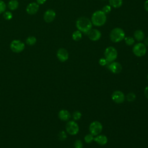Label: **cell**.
I'll return each mask as SVG.
<instances>
[{
  "label": "cell",
  "instance_id": "obj_13",
  "mask_svg": "<svg viewBox=\"0 0 148 148\" xmlns=\"http://www.w3.org/2000/svg\"><path fill=\"white\" fill-rule=\"evenodd\" d=\"M56 12L53 10L48 9L45 12L43 18L46 23H49L52 22L56 18Z\"/></svg>",
  "mask_w": 148,
  "mask_h": 148
},
{
  "label": "cell",
  "instance_id": "obj_26",
  "mask_svg": "<svg viewBox=\"0 0 148 148\" xmlns=\"http://www.w3.org/2000/svg\"><path fill=\"white\" fill-rule=\"evenodd\" d=\"M72 117L75 120H79L82 117V113L79 111H75L73 113Z\"/></svg>",
  "mask_w": 148,
  "mask_h": 148
},
{
  "label": "cell",
  "instance_id": "obj_37",
  "mask_svg": "<svg viewBox=\"0 0 148 148\" xmlns=\"http://www.w3.org/2000/svg\"><path fill=\"white\" fill-rule=\"evenodd\" d=\"M102 1H105V0H102Z\"/></svg>",
  "mask_w": 148,
  "mask_h": 148
},
{
  "label": "cell",
  "instance_id": "obj_28",
  "mask_svg": "<svg viewBox=\"0 0 148 148\" xmlns=\"http://www.w3.org/2000/svg\"><path fill=\"white\" fill-rule=\"evenodd\" d=\"M59 139L61 140H64L66 138V134L64 131H61L58 134Z\"/></svg>",
  "mask_w": 148,
  "mask_h": 148
},
{
  "label": "cell",
  "instance_id": "obj_18",
  "mask_svg": "<svg viewBox=\"0 0 148 148\" xmlns=\"http://www.w3.org/2000/svg\"><path fill=\"white\" fill-rule=\"evenodd\" d=\"M18 2L17 0H10L8 3V8L11 10H15L18 7Z\"/></svg>",
  "mask_w": 148,
  "mask_h": 148
},
{
  "label": "cell",
  "instance_id": "obj_27",
  "mask_svg": "<svg viewBox=\"0 0 148 148\" xmlns=\"http://www.w3.org/2000/svg\"><path fill=\"white\" fill-rule=\"evenodd\" d=\"M6 8V5L5 4V3L2 1L0 0V14L3 13Z\"/></svg>",
  "mask_w": 148,
  "mask_h": 148
},
{
  "label": "cell",
  "instance_id": "obj_24",
  "mask_svg": "<svg viewBox=\"0 0 148 148\" xmlns=\"http://www.w3.org/2000/svg\"><path fill=\"white\" fill-rule=\"evenodd\" d=\"M3 16L4 18L6 20H10L13 17L12 13L9 11H6V12H4L3 14Z\"/></svg>",
  "mask_w": 148,
  "mask_h": 148
},
{
  "label": "cell",
  "instance_id": "obj_8",
  "mask_svg": "<svg viewBox=\"0 0 148 148\" xmlns=\"http://www.w3.org/2000/svg\"><path fill=\"white\" fill-rule=\"evenodd\" d=\"M66 131L71 135H75L79 132V128L77 124L74 121H69L66 124Z\"/></svg>",
  "mask_w": 148,
  "mask_h": 148
},
{
  "label": "cell",
  "instance_id": "obj_12",
  "mask_svg": "<svg viewBox=\"0 0 148 148\" xmlns=\"http://www.w3.org/2000/svg\"><path fill=\"white\" fill-rule=\"evenodd\" d=\"M39 8V4L36 2H31L29 3L26 8V12L30 15L35 14L37 13Z\"/></svg>",
  "mask_w": 148,
  "mask_h": 148
},
{
  "label": "cell",
  "instance_id": "obj_2",
  "mask_svg": "<svg viewBox=\"0 0 148 148\" xmlns=\"http://www.w3.org/2000/svg\"><path fill=\"white\" fill-rule=\"evenodd\" d=\"M91 21L92 24L95 26H102L106 23V14L102 10H97L92 14Z\"/></svg>",
  "mask_w": 148,
  "mask_h": 148
},
{
  "label": "cell",
  "instance_id": "obj_4",
  "mask_svg": "<svg viewBox=\"0 0 148 148\" xmlns=\"http://www.w3.org/2000/svg\"><path fill=\"white\" fill-rule=\"evenodd\" d=\"M104 55L106 60L108 61V62H112L117 58V51L114 47L109 46L105 49Z\"/></svg>",
  "mask_w": 148,
  "mask_h": 148
},
{
  "label": "cell",
  "instance_id": "obj_34",
  "mask_svg": "<svg viewBox=\"0 0 148 148\" xmlns=\"http://www.w3.org/2000/svg\"><path fill=\"white\" fill-rule=\"evenodd\" d=\"M46 1V0H36L37 3H38L39 5H42V4H43Z\"/></svg>",
  "mask_w": 148,
  "mask_h": 148
},
{
  "label": "cell",
  "instance_id": "obj_19",
  "mask_svg": "<svg viewBox=\"0 0 148 148\" xmlns=\"http://www.w3.org/2000/svg\"><path fill=\"white\" fill-rule=\"evenodd\" d=\"M109 5L115 8H120L123 4V0H109Z\"/></svg>",
  "mask_w": 148,
  "mask_h": 148
},
{
  "label": "cell",
  "instance_id": "obj_23",
  "mask_svg": "<svg viewBox=\"0 0 148 148\" xmlns=\"http://www.w3.org/2000/svg\"><path fill=\"white\" fill-rule=\"evenodd\" d=\"M94 136L91 134H88L87 135H86L84 136V141L87 143H91L92 140H94Z\"/></svg>",
  "mask_w": 148,
  "mask_h": 148
},
{
  "label": "cell",
  "instance_id": "obj_6",
  "mask_svg": "<svg viewBox=\"0 0 148 148\" xmlns=\"http://www.w3.org/2000/svg\"><path fill=\"white\" fill-rule=\"evenodd\" d=\"M102 130V125L99 121H94L92 122L89 126L90 134L93 136H97L99 134Z\"/></svg>",
  "mask_w": 148,
  "mask_h": 148
},
{
  "label": "cell",
  "instance_id": "obj_16",
  "mask_svg": "<svg viewBox=\"0 0 148 148\" xmlns=\"http://www.w3.org/2000/svg\"><path fill=\"white\" fill-rule=\"evenodd\" d=\"M58 117L62 121H68L71 118V114L68 110L62 109L59 112Z\"/></svg>",
  "mask_w": 148,
  "mask_h": 148
},
{
  "label": "cell",
  "instance_id": "obj_9",
  "mask_svg": "<svg viewBox=\"0 0 148 148\" xmlns=\"http://www.w3.org/2000/svg\"><path fill=\"white\" fill-rule=\"evenodd\" d=\"M112 99L114 102L117 103H121L124 101L125 96L122 91L116 90L113 92L112 95Z\"/></svg>",
  "mask_w": 148,
  "mask_h": 148
},
{
  "label": "cell",
  "instance_id": "obj_30",
  "mask_svg": "<svg viewBox=\"0 0 148 148\" xmlns=\"http://www.w3.org/2000/svg\"><path fill=\"white\" fill-rule=\"evenodd\" d=\"M75 148H82L83 147V143L80 140H77L74 143Z\"/></svg>",
  "mask_w": 148,
  "mask_h": 148
},
{
  "label": "cell",
  "instance_id": "obj_10",
  "mask_svg": "<svg viewBox=\"0 0 148 148\" xmlns=\"http://www.w3.org/2000/svg\"><path fill=\"white\" fill-rule=\"evenodd\" d=\"M87 34L88 38L92 41H97L99 40L101 36L100 31L97 29H91Z\"/></svg>",
  "mask_w": 148,
  "mask_h": 148
},
{
  "label": "cell",
  "instance_id": "obj_29",
  "mask_svg": "<svg viewBox=\"0 0 148 148\" xmlns=\"http://www.w3.org/2000/svg\"><path fill=\"white\" fill-rule=\"evenodd\" d=\"M102 11H103L105 14H108L111 11V6L110 5H106L103 7Z\"/></svg>",
  "mask_w": 148,
  "mask_h": 148
},
{
  "label": "cell",
  "instance_id": "obj_15",
  "mask_svg": "<svg viewBox=\"0 0 148 148\" xmlns=\"http://www.w3.org/2000/svg\"><path fill=\"white\" fill-rule=\"evenodd\" d=\"M94 140L98 144L103 146L107 143L108 142V138L104 135H97L95 138H94Z\"/></svg>",
  "mask_w": 148,
  "mask_h": 148
},
{
  "label": "cell",
  "instance_id": "obj_3",
  "mask_svg": "<svg viewBox=\"0 0 148 148\" xmlns=\"http://www.w3.org/2000/svg\"><path fill=\"white\" fill-rule=\"evenodd\" d=\"M110 39L114 43L120 42L125 38V33L123 29L120 28H113L110 33Z\"/></svg>",
  "mask_w": 148,
  "mask_h": 148
},
{
  "label": "cell",
  "instance_id": "obj_33",
  "mask_svg": "<svg viewBox=\"0 0 148 148\" xmlns=\"http://www.w3.org/2000/svg\"><path fill=\"white\" fill-rule=\"evenodd\" d=\"M144 93H145V95L146 96V97L148 99V86L146 87L145 89V91H144Z\"/></svg>",
  "mask_w": 148,
  "mask_h": 148
},
{
  "label": "cell",
  "instance_id": "obj_36",
  "mask_svg": "<svg viewBox=\"0 0 148 148\" xmlns=\"http://www.w3.org/2000/svg\"><path fill=\"white\" fill-rule=\"evenodd\" d=\"M147 80H148V75H147Z\"/></svg>",
  "mask_w": 148,
  "mask_h": 148
},
{
  "label": "cell",
  "instance_id": "obj_22",
  "mask_svg": "<svg viewBox=\"0 0 148 148\" xmlns=\"http://www.w3.org/2000/svg\"><path fill=\"white\" fill-rule=\"evenodd\" d=\"M124 40H125V42L126 43V45H128V46H131L132 45L134 42H135V40L133 38L131 37V36H127L124 38Z\"/></svg>",
  "mask_w": 148,
  "mask_h": 148
},
{
  "label": "cell",
  "instance_id": "obj_11",
  "mask_svg": "<svg viewBox=\"0 0 148 148\" xmlns=\"http://www.w3.org/2000/svg\"><path fill=\"white\" fill-rule=\"evenodd\" d=\"M57 57L61 62H65L68 59L69 54L66 49L60 48L57 52Z\"/></svg>",
  "mask_w": 148,
  "mask_h": 148
},
{
  "label": "cell",
  "instance_id": "obj_20",
  "mask_svg": "<svg viewBox=\"0 0 148 148\" xmlns=\"http://www.w3.org/2000/svg\"><path fill=\"white\" fill-rule=\"evenodd\" d=\"M82 33L80 31L77 30V31H75L73 32L72 34V39L75 40V41H79L81 39H82Z\"/></svg>",
  "mask_w": 148,
  "mask_h": 148
},
{
  "label": "cell",
  "instance_id": "obj_31",
  "mask_svg": "<svg viewBox=\"0 0 148 148\" xmlns=\"http://www.w3.org/2000/svg\"><path fill=\"white\" fill-rule=\"evenodd\" d=\"M108 63H109V62H108V61L106 60L105 58H101L99 60V64L101 66H104V65L108 64Z\"/></svg>",
  "mask_w": 148,
  "mask_h": 148
},
{
  "label": "cell",
  "instance_id": "obj_25",
  "mask_svg": "<svg viewBox=\"0 0 148 148\" xmlns=\"http://www.w3.org/2000/svg\"><path fill=\"white\" fill-rule=\"evenodd\" d=\"M136 98V95L133 92H130L127 95V99L129 102L134 101Z\"/></svg>",
  "mask_w": 148,
  "mask_h": 148
},
{
  "label": "cell",
  "instance_id": "obj_32",
  "mask_svg": "<svg viewBox=\"0 0 148 148\" xmlns=\"http://www.w3.org/2000/svg\"><path fill=\"white\" fill-rule=\"evenodd\" d=\"M144 8L146 11L148 12V0L146 1V2L144 3Z\"/></svg>",
  "mask_w": 148,
  "mask_h": 148
},
{
  "label": "cell",
  "instance_id": "obj_17",
  "mask_svg": "<svg viewBox=\"0 0 148 148\" xmlns=\"http://www.w3.org/2000/svg\"><path fill=\"white\" fill-rule=\"evenodd\" d=\"M134 36L136 40L140 42L143 40L145 38V34L142 30H136L134 33Z\"/></svg>",
  "mask_w": 148,
  "mask_h": 148
},
{
  "label": "cell",
  "instance_id": "obj_7",
  "mask_svg": "<svg viewBox=\"0 0 148 148\" xmlns=\"http://www.w3.org/2000/svg\"><path fill=\"white\" fill-rule=\"evenodd\" d=\"M10 47L13 52L18 53L23 51L25 48V45L21 40L16 39L13 40L11 42L10 45Z\"/></svg>",
  "mask_w": 148,
  "mask_h": 148
},
{
  "label": "cell",
  "instance_id": "obj_5",
  "mask_svg": "<svg viewBox=\"0 0 148 148\" xmlns=\"http://www.w3.org/2000/svg\"><path fill=\"white\" fill-rule=\"evenodd\" d=\"M146 45L141 42L136 43L132 48L134 54L137 57H142L145 56L146 53Z\"/></svg>",
  "mask_w": 148,
  "mask_h": 148
},
{
  "label": "cell",
  "instance_id": "obj_1",
  "mask_svg": "<svg viewBox=\"0 0 148 148\" xmlns=\"http://www.w3.org/2000/svg\"><path fill=\"white\" fill-rule=\"evenodd\" d=\"M92 24L91 21L85 17H79L76 22V26L77 29L84 34H87L91 29Z\"/></svg>",
  "mask_w": 148,
  "mask_h": 148
},
{
  "label": "cell",
  "instance_id": "obj_21",
  "mask_svg": "<svg viewBox=\"0 0 148 148\" xmlns=\"http://www.w3.org/2000/svg\"><path fill=\"white\" fill-rule=\"evenodd\" d=\"M36 42V39L35 36H29L26 39V43L30 46L35 45Z\"/></svg>",
  "mask_w": 148,
  "mask_h": 148
},
{
  "label": "cell",
  "instance_id": "obj_14",
  "mask_svg": "<svg viewBox=\"0 0 148 148\" xmlns=\"http://www.w3.org/2000/svg\"><path fill=\"white\" fill-rule=\"evenodd\" d=\"M109 69L113 73H119L122 70L121 65L118 62H112L108 66Z\"/></svg>",
  "mask_w": 148,
  "mask_h": 148
},
{
  "label": "cell",
  "instance_id": "obj_35",
  "mask_svg": "<svg viewBox=\"0 0 148 148\" xmlns=\"http://www.w3.org/2000/svg\"><path fill=\"white\" fill-rule=\"evenodd\" d=\"M144 44L146 45V46H148V36L145 39V42H144Z\"/></svg>",
  "mask_w": 148,
  "mask_h": 148
}]
</instances>
